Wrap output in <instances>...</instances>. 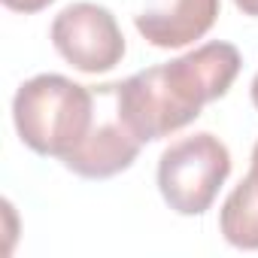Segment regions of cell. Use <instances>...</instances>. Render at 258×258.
Masks as SVG:
<instances>
[{
    "label": "cell",
    "instance_id": "6da1fadb",
    "mask_svg": "<svg viewBox=\"0 0 258 258\" xmlns=\"http://www.w3.org/2000/svg\"><path fill=\"white\" fill-rule=\"evenodd\" d=\"M243 58L231 43H204L167 64L115 82L118 118L140 143H155L191 124L201 109L228 94Z\"/></svg>",
    "mask_w": 258,
    "mask_h": 258
},
{
    "label": "cell",
    "instance_id": "7a4b0ae2",
    "mask_svg": "<svg viewBox=\"0 0 258 258\" xmlns=\"http://www.w3.org/2000/svg\"><path fill=\"white\" fill-rule=\"evenodd\" d=\"M97 91L61 73H40L19 85L13 121L22 143L46 158H67L91 131Z\"/></svg>",
    "mask_w": 258,
    "mask_h": 258
},
{
    "label": "cell",
    "instance_id": "3957f363",
    "mask_svg": "<svg viewBox=\"0 0 258 258\" xmlns=\"http://www.w3.org/2000/svg\"><path fill=\"white\" fill-rule=\"evenodd\" d=\"M231 176V152L210 131L170 143L158 158V191L179 216H204Z\"/></svg>",
    "mask_w": 258,
    "mask_h": 258
},
{
    "label": "cell",
    "instance_id": "277c9868",
    "mask_svg": "<svg viewBox=\"0 0 258 258\" xmlns=\"http://www.w3.org/2000/svg\"><path fill=\"white\" fill-rule=\"evenodd\" d=\"M55 52L82 73H109L124 58V34L106 7L79 4L64 7L52 22Z\"/></svg>",
    "mask_w": 258,
    "mask_h": 258
},
{
    "label": "cell",
    "instance_id": "5b68a950",
    "mask_svg": "<svg viewBox=\"0 0 258 258\" xmlns=\"http://www.w3.org/2000/svg\"><path fill=\"white\" fill-rule=\"evenodd\" d=\"M222 10V0H140L134 25L155 49H182L204 40Z\"/></svg>",
    "mask_w": 258,
    "mask_h": 258
},
{
    "label": "cell",
    "instance_id": "8992f818",
    "mask_svg": "<svg viewBox=\"0 0 258 258\" xmlns=\"http://www.w3.org/2000/svg\"><path fill=\"white\" fill-rule=\"evenodd\" d=\"M140 140L118 118V106L109 118H94L88 137L64 158V167L82 179H109L127 170L140 155Z\"/></svg>",
    "mask_w": 258,
    "mask_h": 258
},
{
    "label": "cell",
    "instance_id": "52a82bcc",
    "mask_svg": "<svg viewBox=\"0 0 258 258\" xmlns=\"http://www.w3.org/2000/svg\"><path fill=\"white\" fill-rule=\"evenodd\" d=\"M219 231L237 249H258V173L249 170L243 182L225 198L219 210Z\"/></svg>",
    "mask_w": 258,
    "mask_h": 258
},
{
    "label": "cell",
    "instance_id": "ba28073f",
    "mask_svg": "<svg viewBox=\"0 0 258 258\" xmlns=\"http://www.w3.org/2000/svg\"><path fill=\"white\" fill-rule=\"evenodd\" d=\"M49 4H55V0H4V7L13 10V13H25V16H34L40 10H46Z\"/></svg>",
    "mask_w": 258,
    "mask_h": 258
},
{
    "label": "cell",
    "instance_id": "9c48e42d",
    "mask_svg": "<svg viewBox=\"0 0 258 258\" xmlns=\"http://www.w3.org/2000/svg\"><path fill=\"white\" fill-rule=\"evenodd\" d=\"M234 7H237L243 16H252V19H258V0H234Z\"/></svg>",
    "mask_w": 258,
    "mask_h": 258
},
{
    "label": "cell",
    "instance_id": "30bf717a",
    "mask_svg": "<svg viewBox=\"0 0 258 258\" xmlns=\"http://www.w3.org/2000/svg\"><path fill=\"white\" fill-rule=\"evenodd\" d=\"M249 97H252V103H255V109H258V73H255V79H252V88H249Z\"/></svg>",
    "mask_w": 258,
    "mask_h": 258
},
{
    "label": "cell",
    "instance_id": "8fae6325",
    "mask_svg": "<svg viewBox=\"0 0 258 258\" xmlns=\"http://www.w3.org/2000/svg\"><path fill=\"white\" fill-rule=\"evenodd\" d=\"M249 170L258 173V140H255V146H252V164H249Z\"/></svg>",
    "mask_w": 258,
    "mask_h": 258
}]
</instances>
